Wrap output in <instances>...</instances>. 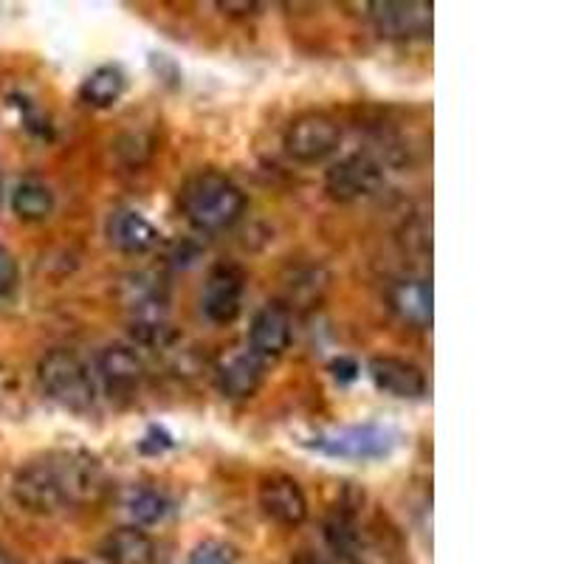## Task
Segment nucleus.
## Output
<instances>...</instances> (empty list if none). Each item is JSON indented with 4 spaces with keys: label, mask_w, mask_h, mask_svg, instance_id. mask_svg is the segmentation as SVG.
I'll list each match as a JSON object with an SVG mask.
<instances>
[{
    "label": "nucleus",
    "mask_w": 564,
    "mask_h": 564,
    "mask_svg": "<svg viewBox=\"0 0 564 564\" xmlns=\"http://www.w3.org/2000/svg\"><path fill=\"white\" fill-rule=\"evenodd\" d=\"M108 491L102 463L88 452H48L14 471L12 497L34 517L97 506Z\"/></svg>",
    "instance_id": "nucleus-1"
},
{
    "label": "nucleus",
    "mask_w": 564,
    "mask_h": 564,
    "mask_svg": "<svg viewBox=\"0 0 564 564\" xmlns=\"http://www.w3.org/2000/svg\"><path fill=\"white\" fill-rule=\"evenodd\" d=\"M181 215L198 231H226L246 212V193L220 170H198L181 184Z\"/></svg>",
    "instance_id": "nucleus-2"
},
{
    "label": "nucleus",
    "mask_w": 564,
    "mask_h": 564,
    "mask_svg": "<svg viewBox=\"0 0 564 564\" xmlns=\"http://www.w3.org/2000/svg\"><path fill=\"white\" fill-rule=\"evenodd\" d=\"M37 381L45 398H52L63 410L85 415L97 406V372L90 370L88 361L70 347H54L45 352L37 365Z\"/></svg>",
    "instance_id": "nucleus-3"
},
{
    "label": "nucleus",
    "mask_w": 564,
    "mask_h": 564,
    "mask_svg": "<svg viewBox=\"0 0 564 564\" xmlns=\"http://www.w3.org/2000/svg\"><path fill=\"white\" fill-rule=\"evenodd\" d=\"M327 547L347 564H395V547L381 536L370 522L361 520L356 506H339L327 513L325 528Z\"/></svg>",
    "instance_id": "nucleus-4"
},
{
    "label": "nucleus",
    "mask_w": 564,
    "mask_h": 564,
    "mask_svg": "<svg viewBox=\"0 0 564 564\" xmlns=\"http://www.w3.org/2000/svg\"><path fill=\"white\" fill-rule=\"evenodd\" d=\"M341 144V128L334 116L325 110H305V113L294 116L282 135V148L296 164L314 167L322 164L339 150Z\"/></svg>",
    "instance_id": "nucleus-5"
},
{
    "label": "nucleus",
    "mask_w": 564,
    "mask_h": 564,
    "mask_svg": "<svg viewBox=\"0 0 564 564\" xmlns=\"http://www.w3.org/2000/svg\"><path fill=\"white\" fill-rule=\"evenodd\" d=\"M395 446V432L390 426H379V423L347 426V430L330 432V435H322L311 443V449L327 457H341V460H381V457L392 455Z\"/></svg>",
    "instance_id": "nucleus-6"
},
{
    "label": "nucleus",
    "mask_w": 564,
    "mask_h": 564,
    "mask_svg": "<svg viewBox=\"0 0 564 564\" xmlns=\"http://www.w3.org/2000/svg\"><path fill=\"white\" fill-rule=\"evenodd\" d=\"M384 186V167L370 153H350L330 164L325 173V193L339 204H359Z\"/></svg>",
    "instance_id": "nucleus-7"
},
{
    "label": "nucleus",
    "mask_w": 564,
    "mask_h": 564,
    "mask_svg": "<svg viewBox=\"0 0 564 564\" xmlns=\"http://www.w3.org/2000/svg\"><path fill=\"white\" fill-rule=\"evenodd\" d=\"M246 274L238 265H215L200 291V311L212 325H231L243 311Z\"/></svg>",
    "instance_id": "nucleus-8"
},
{
    "label": "nucleus",
    "mask_w": 564,
    "mask_h": 564,
    "mask_svg": "<svg viewBox=\"0 0 564 564\" xmlns=\"http://www.w3.org/2000/svg\"><path fill=\"white\" fill-rule=\"evenodd\" d=\"M376 32L387 40H415L432 32V3L421 0H376L370 3Z\"/></svg>",
    "instance_id": "nucleus-9"
},
{
    "label": "nucleus",
    "mask_w": 564,
    "mask_h": 564,
    "mask_svg": "<svg viewBox=\"0 0 564 564\" xmlns=\"http://www.w3.org/2000/svg\"><path fill=\"white\" fill-rule=\"evenodd\" d=\"M257 502L265 517L282 528H300L308 520V497L291 475H265L257 488Z\"/></svg>",
    "instance_id": "nucleus-10"
},
{
    "label": "nucleus",
    "mask_w": 564,
    "mask_h": 564,
    "mask_svg": "<svg viewBox=\"0 0 564 564\" xmlns=\"http://www.w3.org/2000/svg\"><path fill=\"white\" fill-rule=\"evenodd\" d=\"M291 339H294V319L285 305L269 302L257 311L249 327V352H254L257 359L263 365L276 361L291 347Z\"/></svg>",
    "instance_id": "nucleus-11"
},
{
    "label": "nucleus",
    "mask_w": 564,
    "mask_h": 564,
    "mask_svg": "<svg viewBox=\"0 0 564 564\" xmlns=\"http://www.w3.org/2000/svg\"><path fill=\"white\" fill-rule=\"evenodd\" d=\"M367 372H370L372 384L379 387L381 392L401 398V401H417L430 390L426 372L415 361L398 359V356H372Z\"/></svg>",
    "instance_id": "nucleus-12"
},
{
    "label": "nucleus",
    "mask_w": 564,
    "mask_h": 564,
    "mask_svg": "<svg viewBox=\"0 0 564 564\" xmlns=\"http://www.w3.org/2000/svg\"><path fill=\"white\" fill-rule=\"evenodd\" d=\"M97 379H102L110 395H133L144 379V361L133 347L108 345L97 356Z\"/></svg>",
    "instance_id": "nucleus-13"
},
{
    "label": "nucleus",
    "mask_w": 564,
    "mask_h": 564,
    "mask_svg": "<svg viewBox=\"0 0 564 564\" xmlns=\"http://www.w3.org/2000/svg\"><path fill=\"white\" fill-rule=\"evenodd\" d=\"M390 308L404 325L426 330L432 327V282L426 276H401L392 282Z\"/></svg>",
    "instance_id": "nucleus-14"
},
{
    "label": "nucleus",
    "mask_w": 564,
    "mask_h": 564,
    "mask_svg": "<svg viewBox=\"0 0 564 564\" xmlns=\"http://www.w3.org/2000/svg\"><path fill=\"white\" fill-rule=\"evenodd\" d=\"M105 235L124 254H148L159 243V229L135 209H116L105 224Z\"/></svg>",
    "instance_id": "nucleus-15"
},
{
    "label": "nucleus",
    "mask_w": 564,
    "mask_h": 564,
    "mask_svg": "<svg viewBox=\"0 0 564 564\" xmlns=\"http://www.w3.org/2000/svg\"><path fill=\"white\" fill-rule=\"evenodd\" d=\"M99 556L105 564H153L155 542L144 528L122 525L99 542Z\"/></svg>",
    "instance_id": "nucleus-16"
},
{
    "label": "nucleus",
    "mask_w": 564,
    "mask_h": 564,
    "mask_svg": "<svg viewBox=\"0 0 564 564\" xmlns=\"http://www.w3.org/2000/svg\"><path fill=\"white\" fill-rule=\"evenodd\" d=\"M265 376V365L257 359L254 352H238V356H231L218 372V384L220 392L226 398H235V401H243V398H251L260 384H263Z\"/></svg>",
    "instance_id": "nucleus-17"
},
{
    "label": "nucleus",
    "mask_w": 564,
    "mask_h": 564,
    "mask_svg": "<svg viewBox=\"0 0 564 564\" xmlns=\"http://www.w3.org/2000/svg\"><path fill=\"white\" fill-rule=\"evenodd\" d=\"M327 271L322 265H296L289 274L282 276V291H285V308H311L322 300V294L327 291Z\"/></svg>",
    "instance_id": "nucleus-18"
},
{
    "label": "nucleus",
    "mask_w": 564,
    "mask_h": 564,
    "mask_svg": "<svg viewBox=\"0 0 564 564\" xmlns=\"http://www.w3.org/2000/svg\"><path fill=\"white\" fill-rule=\"evenodd\" d=\"M57 209V198H54L52 186L40 178H23L18 181L12 193V212L23 224H43Z\"/></svg>",
    "instance_id": "nucleus-19"
},
{
    "label": "nucleus",
    "mask_w": 564,
    "mask_h": 564,
    "mask_svg": "<svg viewBox=\"0 0 564 564\" xmlns=\"http://www.w3.org/2000/svg\"><path fill=\"white\" fill-rule=\"evenodd\" d=\"M124 85H128V79H124L122 68H116V65H99L97 70H90L88 79L83 83L79 97H83V102L90 105V108H113V105L122 99Z\"/></svg>",
    "instance_id": "nucleus-20"
},
{
    "label": "nucleus",
    "mask_w": 564,
    "mask_h": 564,
    "mask_svg": "<svg viewBox=\"0 0 564 564\" xmlns=\"http://www.w3.org/2000/svg\"><path fill=\"white\" fill-rule=\"evenodd\" d=\"M124 508H128L133 525H159V522L167 520V513L173 511V500H170L161 488L139 486L128 494Z\"/></svg>",
    "instance_id": "nucleus-21"
},
{
    "label": "nucleus",
    "mask_w": 564,
    "mask_h": 564,
    "mask_svg": "<svg viewBox=\"0 0 564 564\" xmlns=\"http://www.w3.org/2000/svg\"><path fill=\"white\" fill-rule=\"evenodd\" d=\"M186 564H238L235 556H231L229 547L224 545H215V542H206V545H198L189 556Z\"/></svg>",
    "instance_id": "nucleus-22"
},
{
    "label": "nucleus",
    "mask_w": 564,
    "mask_h": 564,
    "mask_svg": "<svg viewBox=\"0 0 564 564\" xmlns=\"http://www.w3.org/2000/svg\"><path fill=\"white\" fill-rule=\"evenodd\" d=\"M18 260L7 246H0V296H9L18 289Z\"/></svg>",
    "instance_id": "nucleus-23"
},
{
    "label": "nucleus",
    "mask_w": 564,
    "mask_h": 564,
    "mask_svg": "<svg viewBox=\"0 0 564 564\" xmlns=\"http://www.w3.org/2000/svg\"><path fill=\"white\" fill-rule=\"evenodd\" d=\"M173 446V437H170V432H164L161 426H150L148 437L139 443V449L144 452V455H161L164 449H170Z\"/></svg>",
    "instance_id": "nucleus-24"
},
{
    "label": "nucleus",
    "mask_w": 564,
    "mask_h": 564,
    "mask_svg": "<svg viewBox=\"0 0 564 564\" xmlns=\"http://www.w3.org/2000/svg\"><path fill=\"white\" fill-rule=\"evenodd\" d=\"M330 372H334V379L339 381V384H350V381L359 379V365L352 359H347V356H341V359H336L334 365H330Z\"/></svg>",
    "instance_id": "nucleus-25"
},
{
    "label": "nucleus",
    "mask_w": 564,
    "mask_h": 564,
    "mask_svg": "<svg viewBox=\"0 0 564 564\" xmlns=\"http://www.w3.org/2000/svg\"><path fill=\"white\" fill-rule=\"evenodd\" d=\"M218 9H224V14H231V18H249V14H254L257 3H249V0H240V3L226 0V3H218Z\"/></svg>",
    "instance_id": "nucleus-26"
},
{
    "label": "nucleus",
    "mask_w": 564,
    "mask_h": 564,
    "mask_svg": "<svg viewBox=\"0 0 564 564\" xmlns=\"http://www.w3.org/2000/svg\"><path fill=\"white\" fill-rule=\"evenodd\" d=\"M291 564H334L325 553H316V551H300L291 556Z\"/></svg>",
    "instance_id": "nucleus-27"
},
{
    "label": "nucleus",
    "mask_w": 564,
    "mask_h": 564,
    "mask_svg": "<svg viewBox=\"0 0 564 564\" xmlns=\"http://www.w3.org/2000/svg\"><path fill=\"white\" fill-rule=\"evenodd\" d=\"M0 564H23V562H20V558L14 556V553H9V551H0Z\"/></svg>",
    "instance_id": "nucleus-28"
},
{
    "label": "nucleus",
    "mask_w": 564,
    "mask_h": 564,
    "mask_svg": "<svg viewBox=\"0 0 564 564\" xmlns=\"http://www.w3.org/2000/svg\"><path fill=\"white\" fill-rule=\"evenodd\" d=\"M57 564H90V562H83V558H63V562Z\"/></svg>",
    "instance_id": "nucleus-29"
},
{
    "label": "nucleus",
    "mask_w": 564,
    "mask_h": 564,
    "mask_svg": "<svg viewBox=\"0 0 564 564\" xmlns=\"http://www.w3.org/2000/svg\"><path fill=\"white\" fill-rule=\"evenodd\" d=\"M0 189H3V178H0Z\"/></svg>",
    "instance_id": "nucleus-30"
}]
</instances>
